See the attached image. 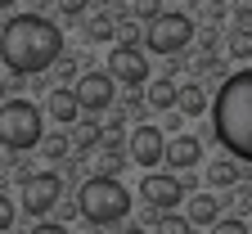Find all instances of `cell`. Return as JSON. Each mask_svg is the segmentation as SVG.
<instances>
[{"instance_id": "1", "label": "cell", "mask_w": 252, "mask_h": 234, "mask_svg": "<svg viewBox=\"0 0 252 234\" xmlns=\"http://www.w3.org/2000/svg\"><path fill=\"white\" fill-rule=\"evenodd\" d=\"M63 54V32L45 14H18L0 27V63L18 77H36Z\"/></svg>"}, {"instance_id": "2", "label": "cell", "mask_w": 252, "mask_h": 234, "mask_svg": "<svg viewBox=\"0 0 252 234\" xmlns=\"http://www.w3.org/2000/svg\"><path fill=\"white\" fill-rule=\"evenodd\" d=\"M207 113H212L216 140L230 149V158L234 162H252V68L220 81Z\"/></svg>"}, {"instance_id": "3", "label": "cell", "mask_w": 252, "mask_h": 234, "mask_svg": "<svg viewBox=\"0 0 252 234\" xmlns=\"http://www.w3.org/2000/svg\"><path fill=\"white\" fill-rule=\"evenodd\" d=\"M77 212L90 225H117V221L131 216V194H126V185L113 180V176H90L77 189Z\"/></svg>"}, {"instance_id": "4", "label": "cell", "mask_w": 252, "mask_h": 234, "mask_svg": "<svg viewBox=\"0 0 252 234\" xmlns=\"http://www.w3.org/2000/svg\"><path fill=\"white\" fill-rule=\"evenodd\" d=\"M45 135V117L32 99H5L0 104V144L9 153H27L36 149Z\"/></svg>"}, {"instance_id": "5", "label": "cell", "mask_w": 252, "mask_h": 234, "mask_svg": "<svg viewBox=\"0 0 252 234\" xmlns=\"http://www.w3.org/2000/svg\"><path fill=\"white\" fill-rule=\"evenodd\" d=\"M144 50L149 54H180L189 41H194V18H189V14H158V18H149V32H144Z\"/></svg>"}, {"instance_id": "6", "label": "cell", "mask_w": 252, "mask_h": 234, "mask_svg": "<svg viewBox=\"0 0 252 234\" xmlns=\"http://www.w3.org/2000/svg\"><path fill=\"white\" fill-rule=\"evenodd\" d=\"M59 198H63V180L54 171H32L23 180V212L27 216H45L59 207Z\"/></svg>"}, {"instance_id": "7", "label": "cell", "mask_w": 252, "mask_h": 234, "mask_svg": "<svg viewBox=\"0 0 252 234\" xmlns=\"http://www.w3.org/2000/svg\"><path fill=\"white\" fill-rule=\"evenodd\" d=\"M108 77L122 81V86H131V90H140L149 81V59H144V50L140 45H117L108 54Z\"/></svg>"}, {"instance_id": "8", "label": "cell", "mask_w": 252, "mask_h": 234, "mask_svg": "<svg viewBox=\"0 0 252 234\" xmlns=\"http://www.w3.org/2000/svg\"><path fill=\"white\" fill-rule=\"evenodd\" d=\"M140 189H144V198H149V207L153 212H176L180 203H185V180L180 176H171V171H149L144 180H140Z\"/></svg>"}, {"instance_id": "9", "label": "cell", "mask_w": 252, "mask_h": 234, "mask_svg": "<svg viewBox=\"0 0 252 234\" xmlns=\"http://www.w3.org/2000/svg\"><path fill=\"white\" fill-rule=\"evenodd\" d=\"M126 153H131V162H140L144 171H153L158 162H162V149H167V140H162V126H149V122H140L131 135H126Z\"/></svg>"}, {"instance_id": "10", "label": "cell", "mask_w": 252, "mask_h": 234, "mask_svg": "<svg viewBox=\"0 0 252 234\" xmlns=\"http://www.w3.org/2000/svg\"><path fill=\"white\" fill-rule=\"evenodd\" d=\"M113 86L117 81L108 72H81L77 86H72V95H77V104L86 113H104V108H113Z\"/></svg>"}, {"instance_id": "11", "label": "cell", "mask_w": 252, "mask_h": 234, "mask_svg": "<svg viewBox=\"0 0 252 234\" xmlns=\"http://www.w3.org/2000/svg\"><path fill=\"white\" fill-rule=\"evenodd\" d=\"M162 158L176 167V171H185V167H198V158H203V144H198V135H176V140H167Z\"/></svg>"}, {"instance_id": "12", "label": "cell", "mask_w": 252, "mask_h": 234, "mask_svg": "<svg viewBox=\"0 0 252 234\" xmlns=\"http://www.w3.org/2000/svg\"><path fill=\"white\" fill-rule=\"evenodd\" d=\"M45 113H50L59 126H72V122L81 117V104H77V95H72V90H50V99H45Z\"/></svg>"}, {"instance_id": "13", "label": "cell", "mask_w": 252, "mask_h": 234, "mask_svg": "<svg viewBox=\"0 0 252 234\" xmlns=\"http://www.w3.org/2000/svg\"><path fill=\"white\" fill-rule=\"evenodd\" d=\"M216 216H220L216 194H194V198L185 203V221H189V225H212Z\"/></svg>"}, {"instance_id": "14", "label": "cell", "mask_w": 252, "mask_h": 234, "mask_svg": "<svg viewBox=\"0 0 252 234\" xmlns=\"http://www.w3.org/2000/svg\"><path fill=\"white\" fill-rule=\"evenodd\" d=\"M207 90L203 86H176V113H185V117H203L207 113Z\"/></svg>"}, {"instance_id": "15", "label": "cell", "mask_w": 252, "mask_h": 234, "mask_svg": "<svg viewBox=\"0 0 252 234\" xmlns=\"http://www.w3.org/2000/svg\"><path fill=\"white\" fill-rule=\"evenodd\" d=\"M144 104H149V108H176V81H171V77L144 81Z\"/></svg>"}, {"instance_id": "16", "label": "cell", "mask_w": 252, "mask_h": 234, "mask_svg": "<svg viewBox=\"0 0 252 234\" xmlns=\"http://www.w3.org/2000/svg\"><path fill=\"white\" fill-rule=\"evenodd\" d=\"M207 180H212L216 189H234V185L243 180V167H239L234 158H225V162H212V167H207Z\"/></svg>"}, {"instance_id": "17", "label": "cell", "mask_w": 252, "mask_h": 234, "mask_svg": "<svg viewBox=\"0 0 252 234\" xmlns=\"http://www.w3.org/2000/svg\"><path fill=\"white\" fill-rule=\"evenodd\" d=\"M144 221L153 225V234H194V225H189L185 216H171V212H153Z\"/></svg>"}, {"instance_id": "18", "label": "cell", "mask_w": 252, "mask_h": 234, "mask_svg": "<svg viewBox=\"0 0 252 234\" xmlns=\"http://www.w3.org/2000/svg\"><path fill=\"white\" fill-rule=\"evenodd\" d=\"M225 50H230V59L252 63V27H234L230 36H225Z\"/></svg>"}, {"instance_id": "19", "label": "cell", "mask_w": 252, "mask_h": 234, "mask_svg": "<svg viewBox=\"0 0 252 234\" xmlns=\"http://www.w3.org/2000/svg\"><path fill=\"white\" fill-rule=\"evenodd\" d=\"M94 149H104V153H122V149H126V126H122V122L99 126V144H94Z\"/></svg>"}, {"instance_id": "20", "label": "cell", "mask_w": 252, "mask_h": 234, "mask_svg": "<svg viewBox=\"0 0 252 234\" xmlns=\"http://www.w3.org/2000/svg\"><path fill=\"white\" fill-rule=\"evenodd\" d=\"M113 27H117V23H113L108 14H94V18L86 23V41H108V36H113Z\"/></svg>"}, {"instance_id": "21", "label": "cell", "mask_w": 252, "mask_h": 234, "mask_svg": "<svg viewBox=\"0 0 252 234\" xmlns=\"http://www.w3.org/2000/svg\"><path fill=\"white\" fill-rule=\"evenodd\" d=\"M212 234H248V225L239 216H216L212 221Z\"/></svg>"}, {"instance_id": "22", "label": "cell", "mask_w": 252, "mask_h": 234, "mask_svg": "<svg viewBox=\"0 0 252 234\" xmlns=\"http://www.w3.org/2000/svg\"><path fill=\"white\" fill-rule=\"evenodd\" d=\"M68 144H72V140H68V135H50V140H45V135H41V144H36V149H45V153H50V158H63V153H68Z\"/></svg>"}, {"instance_id": "23", "label": "cell", "mask_w": 252, "mask_h": 234, "mask_svg": "<svg viewBox=\"0 0 252 234\" xmlns=\"http://www.w3.org/2000/svg\"><path fill=\"white\" fill-rule=\"evenodd\" d=\"M94 144H99V126L86 122V126L77 131V149H94Z\"/></svg>"}, {"instance_id": "24", "label": "cell", "mask_w": 252, "mask_h": 234, "mask_svg": "<svg viewBox=\"0 0 252 234\" xmlns=\"http://www.w3.org/2000/svg\"><path fill=\"white\" fill-rule=\"evenodd\" d=\"M113 36H122V45H140L144 32H140L135 23H122V27H113Z\"/></svg>"}, {"instance_id": "25", "label": "cell", "mask_w": 252, "mask_h": 234, "mask_svg": "<svg viewBox=\"0 0 252 234\" xmlns=\"http://www.w3.org/2000/svg\"><path fill=\"white\" fill-rule=\"evenodd\" d=\"M14 216H18V212H14V198H9V194H0V234L14 225Z\"/></svg>"}, {"instance_id": "26", "label": "cell", "mask_w": 252, "mask_h": 234, "mask_svg": "<svg viewBox=\"0 0 252 234\" xmlns=\"http://www.w3.org/2000/svg\"><path fill=\"white\" fill-rule=\"evenodd\" d=\"M158 14H162V0H135V18H158Z\"/></svg>"}, {"instance_id": "27", "label": "cell", "mask_w": 252, "mask_h": 234, "mask_svg": "<svg viewBox=\"0 0 252 234\" xmlns=\"http://www.w3.org/2000/svg\"><path fill=\"white\" fill-rule=\"evenodd\" d=\"M122 167H126V158H122V153H104V162H99V176H117Z\"/></svg>"}, {"instance_id": "28", "label": "cell", "mask_w": 252, "mask_h": 234, "mask_svg": "<svg viewBox=\"0 0 252 234\" xmlns=\"http://www.w3.org/2000/svg\"><path fill=\"white\" fill-rule=\"evenodd\" d=\"M234 23H239V27L252 23V0H234Z\"/></svg>"}, {"instance_id": "29", "label": "cell", "mask_w": 252, "mask_h": 234, "mask_svg": "<svg viewBox=\"0 0 252 234\" xmlns=\"http://www.w3.org/2000/svg\"><path fill=\"white\" fill-rule=\"evenodd\" d=\"M54 5L68 14V18H81V14H86V0H54Z\"/></svg>"}, {"instance_id": "30", "label": "cell", "mask_w": 252, "mask_h": 234, "mask_svg": "<svg viewBox=\"0 0 252 234\" xmlns=\"http://www.w3.org/2000/svg\"><path fill=\"white\" fill-rule=\"evenodd\" d=\"M32 234H68V225H59V221H41V225H32Z\"/></svg>"}, {"instance_id": "31", "label": "cell", "mask_w": 252, "mask_h": 234, "mask_svg": "<svg viewBox=\"0 0 252 234\" xmlns=\"http://www.w3.org/2000/svg\"><path fill=\"white\" fill-rule=\"evenodd\" d=\"M54 63H59V77H77V63H72V59H63V54H59Z\"/></svg>"}, {"instance_id": "32", "label": "cell", "mask_w": 252, "mask_h": 234, "mask_svg": "<svg viewBox=\"0 0 252 234\" xmlns=\"http://www.w3.org/2000/svg\"><path fill=\"white\" fill-rule=\"evenodd\" d=\"M122 234H149V230H144V225H126Z\"/></svg>"}, {"instance_id": "33", "label": "cell", "mask_w": 252, "mask_h": 234, "mask_svg": "<svg viewBox=\"0 0 252 234\" xmlns=\"http://www.w3.org/2000/svg\"><path fill=\"white\" fill-rule=\"evenodd\" d=\"M9 5H14V0H0V9H9Z\"/></svg>"}, {"instance_id": "34", "label": "cell", "mask_w": 252, "mask_h": 234, "mask_svg": "<svg viewBox=\"0 0 252 234\" xmlns=\"http://www.w3.org/2000/svg\"><path fill=\"white\" fill-rule=\"evenodd\" d=\"M0 99H5V81H0Z\"/></svg>"}, {"instance_id": "35", "label": "cell", "mask_w": 252, "mask_h": 234, "mask_svg": "<svg viewBox=\"0 0 252 234\" xmlns=\"http://www.w3.org/2000/svg\"><path fill=\"white\" fill-rule=\"evenodd\" d=\"M189 5H203V0H189Z\"/></svg>"}]
</instances>
